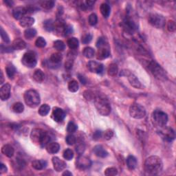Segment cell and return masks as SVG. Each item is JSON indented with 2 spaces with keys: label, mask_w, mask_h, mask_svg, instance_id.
<instances>
[{
  "label": "cell",
  "mask_w": 176,
  "mask_h": 176,
  "mask_svg": "<svg viewBox=\"0 0 176 176\" xmlns=\"http://www.w3.org/2000/svg\"><path fill=\"white\" fill-rule=\"evenodd\" d=\"M88 21L89 23L90 24L91 26H95L96 24L98 22V17H97V15L94 13H92L91 14L90 16H89V19H88Z\"/></svg>",
  "instance_id": "f6af8a7d"
},
{
  "label": "cell",
  "mask_w": 176,
  "mask_h": 176,
  "mask_svg": "<svg viewBox=\"0 0 176 176\" xmlns=\"http://www.w3.org/2000/svg\"><path fill=\"white\" fill-rule=\"evenodd\" d=\"M92 39V35L90 33L84 34L82 37V43L84 44H88Z\"/></svg>",
  "instance_id": "7dc6e473"
},
{
  "label": "cell",
  "mask_w": 176,
  "mask_h": 176,
  "mask_svg": "<svg viewBox=\"0 0 176 176\" xmlns=\"http://www.w3.org/2000/svg\"><path fill=\"white\" fill-rule=\"evenodd\" d=\"M54 48L58 51H63L66 48V45L61 40H56L54 42Z\"/></svg>",
  "instance_id": "ab89813d"
},
{
  "label": "cell",
  "mask_w": 176,
  "mask_h": 176,
  "mask_svg": "<svg viewBox=\"0 0 176 176\" xmlns=\"http://www.w3.org/2000/svg\"><path fill=\"white\" fill-rule=\"evenodd\" d=\"M152 120L155 125L160 127H164L168 122V116L161 110H156L153 112Z\"/></svg>",
  "instance_id": "8992f818"
},
{
  "label": "cell",
  "mask_w": 176,
  "mask_h": 176,
  "mask_svg": "<svg viewBox=\"0 0 176 176\" xmlns=\"http://www.w3.org/2000/svg\"><path fill=\"white\" fill-rule=\"evenodd\" d=\"M34 19L31 17H24L20 21V25L23 28H30L34 23Z\"/></svg>",
  "instance_id": "603a6c76"
},
{
  "label": "cell",
  "mask_w": 176,
  "mask_h": 176,
  "mask_svg": "<svg viewBox=\"0 0 176 176\" xmlns=\"http://www.w3.org/2000/svg\"><path fill=\"white\" fill-rule=\"evenodd\" d=\"M12 47L14 50H21L25 49L26 48V43L23 39L18 38V39H15L14 41L13 42Z\"/></svg>",
  "instance_id": "44dd1931"
},
{
  "label": "cell",
  "mask_w": 176,
  "mask_h": 176,
  "mask_svg": "<svg viewBox=\"0 0 176 176\" xmlns=\"http://www.w3.org/2000/svg\"><path fill=\"white\" fill-rule=\"evenodd\" d=\"M148 68L157 79L163 81L167 79V75L165 70L155 61H151L148 63Z\"/></svg>",
  "instance_id": "277c9868"
},
{
  "label": "cell",
  "mask_w": 176,
  "mask_h": 176,
  "mask_svg": "<svg viewBox=\"0 0 176 176\" xmlns=\"http://www.w3.org/2000/svg\"><path fill=\"white\" fill-rule=\"evenodd\" d=\"M100 10H101L102 15L105 18H107L110 15V12H111L110 6V5L107 3H103L101 5Z\"/></svg>",
  "instance_id": "484cf974"
},
{
  "label": "cell",
  "mask_w": 176,
  "mask_h": 176,
  "mask_svg": "<svg viewBox=\"0 0 176 176\" xmlns=\"http://www.w3.org/2000/svg\"><path fill=\"white\" fill-rule=\"evenodd\" d=\"M47 166V162L43 160H36L32 162V167L36 170H41Z\"/></svg>",
  "instance_id": "d4e9b609"
},
{
  "label": "cell",
  "mask_w": 176,
  "mask_h": 176,
  "mask_svg": "<svg viewBox=\"0 0 176 176\" xmlns=\"http://www.w3.org/2000/svg\"><path fill=\"white\" fill-rule=\"evenodd\" d=\"M33 78L34 81H36L38 83H41L45 79V74L43 72L42 70H37L33 74Z\"/></svg>",
  "instance_id": "83f0119b"
},
{
  "label": "cell",
  "mask_w": 176,
  "mask_h": 176,
  "mask_svg": "<svg viewBox=\"0 0 176 176\" xmlns=\"http://www.w3.org/2000/svg\"><path fill=\"white\" fill-rule=\"evenodd\" d=\"M2 153L9 158H11L15 153V149L10 145H5L2 148Z\"/></svg>",
  "instance_id": "cb8c5ba5"
},
{
  "label": "cell",
  "mask_w": 176,
  "mask_h": 176,
  "mask_svg": "<svg viewBox=\"0 0 176 176\" xmlns=\"http://www.w3.org/2000/svg\"><path fill=\"white\" fill-rule=\"evenodd\" d=\"M77 125L73 121H70L67 126V131L69 134H73L77 130Z\"/></svg>",
  "instance_id": "60d3db41"
},
{
  "label": "cell",
  "mask_w": 176,
  "mask_h": 176,
  "mask_svg": "<svg viewBox=\"0 0 176 176\" xmlns=\"http://www.w3.org/2000/svg\"><path fill=\"white\" fill-rule=\"evenodd\" d=\"M124 28H125L126 31L129 32H133L137 29L136 23L130 18H127L123 21Z\"/></svg>",
  "instance_id": "d6986e66"
},
{
  "label": "cell",
  "mask_w": 176,
  "mask_h": 176,
  "mask_svg": "<svg viewBox=\"0 0 176 176\" xmlns=\"http://www.w3.org/2000/svg\"><path fill=\"white\" fill-rule=\"evenodd\" d=\"M66 141L68 145H73L77 142V138L72 134H70L66 138Z\"/></svg>",
  "instance_id": "bcb514c9"
},
{
  "label": "cell",
  "mask_w": 176,
  "mask_h": 176,
  "mask_svg": "<svg viewBox=\"0 0 176 176\" xmlns=\"http://www.w3.org/2000/svg\"><path fill=\"white\" fill-rule=\"evenodd\" d=\"M12 110L14 112L17 113H22L24 110V106L21 103V102H15L13 105L12 107Z\"/></svg>",
  "instance_id": "74e56055"
},
{
  "label": "cell",
  "mask_w": 176,
  "mask_h": 176,
  "mask_svg": "<svg viewBox=\"0 0 176 176\" xmlns=\"http://www.w3.org/2000/svg\"><path fill=\"white\" fill-rule=\"evenodd\" d=\"M88 68L91 72L96 73V74H101L104 70L103 65L95 61H90L88 62Z\"/></svg>",
  "instance_id": "4fadbf2b"
},
{
  "label": "cell",
  "mask_w": 176,
  "mask_h": 176,
  "mask_svg": "<svg viewBox=\"0 0 176 176\" xmlns=\"http://www.w3.org/2000/svg\"><path fill=\"white\" fill-rule=\"evenodd\" d=\"M41 6L45 10H50L52 9L55 6V2L52 0H48V1H43L41 3Z\"/></svg>",
  "instance_id": "f35d334b"
},
{
  "label": "cell",
  "mask_w": 176,
  "mask_h": 176,
  "mask_svg": "<svg viewBox=\"0 0 176 176\" xmlns=\"http://www.w3.org/2000/svg\"><path fill=\"white\" fill-rule=\"evenodd\" d=\"M118 72V67L116 63H112L109 66V68L107 70L108 75L110 77H115Z\"/></svg>",
  "instance_id": "836d02e7"
},
{
  "label": "cell",
  "mask_w": 176,
  "mask_h": 176,
  "mask_svg": "<svg viewBox=\"0 0 176 176\" xmlns=\"http://www.w3.org/2000/svg\"><path fill=\"white\" fill-rule=\"evenodd\" d=\"M32 142L35 145H40L41 147L46 146L50 142V136L46 131L41 129L35 128L32 130L31 134Z\"/></svg>",
  "instance_id": "7a4b0ae2"
},
{
  "label": "cell",
  "mask_w": 176,
  "mask_h": 176,
  "mask_svg": "<svg viewBox=\"0 0 176 176\" xmlns=\"http://www.w3.org/2000/svg\"><path fill=\"white\" fill-rule=\"evenodd\" d=\"M118 174V171L114 167H109L105 171V175L107 176H114Z\"/></svg>",
  "instance_id": "ee69618b"
},
{
  "label": "cell",
  "mask_w": 176,
  "mask_h": 176,
  "mask_svg": "<svg viewBox=\"0 0 176 176\" xmlns=\"http://www.w3.org/2000/svg\"><path fill=\"white\" fill-rule=\"evenodd\" d=\"M52 161L54 169L57 172L62 171L66 169L67 166L66 162H64L60 158H59L58 157H54V158H52Z\"/></svg>",
  "instance_id": "9a60e30c"
},
{
  "label": "cell",
  "mask_w": 176,
  "mask_h": 176,
  "mask_svg": "<svg viewBox=\"0 0 176 176\" xmlns=\"http://www.w3.org/2000/svg\"><path fill=\"white\" fill-rule=\"evenodd\" d=\"M149 23L151 26L155 27L156 28H164L165 26V18L163 16L157 13H152L150 14L148 18Z\"/></svg>",
  "instance_id": "ba28073f"
},
{
  "label": "cell",
  "mask_w": 176,
  "mask_h": 176,
  "mask_svg": "<svg viewBox=\"0 0 176 176\" xmlns=\"http://www.w3.org/2000/svg\"><path fill=\"white\" fill-rule=\"evenodd\" d=\"M4 75H3V72L1 71V81H0V83L2 84L4 83Z\"/></svg>",
  "instance_id": "94428289"
},
{
  "label": "cell",
  "mask_w": 176,
  "mask_h": 176,
  "mask_svg": "<svg viewBox=\"0 0 176 176\" xmlns=\"http://www.w3.org/2000/svg\"><path fill=\"white\" fill-rule=\"evenodd\" d=\"M110 55V52L109 48L102 46L99 48L98 52L96 54V58L98 60H104V59L108 58Z\"/></svg>",
  "instance_id": "ac0fdd59"
},
{
  "label": "cell",
  "mask_w": 176,
  "mask_h": 176,
  "mask_svg": "<svg viewBox=\"0 0 176 176\" xmlns=\"http://www.w3.org/2000/svg\"><path fill=\"white\" fill-rule=\"evenodd\" d=\"M6 72L9 78H10V79H13L15 77L16 72H17V70H16L14 66H13L12 64H9L6 67Z\"/></svg>",
  "instance_id": "f546056e"
},
{
  "label": "cell",
  "mask_w": 176,
  "mask_h": 176,
  "mask_svg": "<svg viewBox=\"0 0 176 176\" xmlns=\"http://www.w3.org/2000/svg\"><path fill=\"white\" fill-rule=\"evenodd\" d=\"M8 171L7 169V167L3 163H1L0 164V173H1V174H3V173H6Z\"/></svg>",
  "instance_id": "11a10c76"
},
{
  "label": "cell",
  "mask_w": 176,
  "mask_h": 176,
  "mask_svg": "<svg viewBox=\"0 0 176 176\" xmlns=\"http://www.w3.org/2000/svg\"><path fill=\"white\" fill-rule=\"evenodd\" d=\"M160 130V135L162 139L167 142H171L175 138V134L174 130L171 127H162Z\"/></svg>",
  "instance_id": "30bf717a"
},
{
  "label": "cell",
  "mask_w": 176,
  "mask_h": 176,
  "mask_svg": "<svg viewBox=\"0 0 176 176\" xmlns=\"http://www.w3.org/2000/svg\"><path fill=\"white\" fill-rule=\"evenodd\" d=\"M35 45L37 48H44L46 45V41L44 39V38L41 37H38L35 41Z\"/></svg>",
  "instance_id": "7bdbcfd3"
},
{
  "label": "cell",
  "mask_w": 176,
  "mask_h": 176,
  "mask_svg": "<svg viewBox=\"0 0 176 176\" xmlns=\"http://www.w3.org/2000/svg\"><path fill=\"white\" fill-rule=\"evenodd\" d=\"M129 114L135 119H141L145 116L146 110L141 105L134 103L129 108Z\"/></svg>",
  "instance_id": "52a82bcc"
},
{
  "label": "cell",
  "mask_w": 176,
  "mask_h": 176,
  "mask_svg": "<svg viewBox=\"0 0 176 176\" xmlns=\"http://www.w3.org/2000/svg\"><path fill=\"white\" fill-rule=\"evenodd\" d=\"M94 105L100 114L107 116L111 112V106L108 100L104 96H98L94 99Z\"/></svg>",
  "instance_id": "3957f363"
},
{
  "label": "cell",
  "mask_w": 176,
  "mask_h": 176,
  "mask_svg": "<svg viewBox=\"0 0 176 176\" xmlns=\"http://www.w3.org/2000/svg\"><path fill=\"white\" fill-rule=\"evenodd\" d=\"M127 165L129 169L133 170L137 166V160L133 156H129L127 158Z\"/></svg>",
  "instance_id": "4316f807"
},
{
  "label": "cell",
  "mask_w": 176,
  "mask_h": 176,
  "mask_svg": "<svg viewBox=\"0 0 176 176\" xmlns=\"http://www.w3.org/2000/svg\"><path fill=\"white\" fill-rule=\"evenodd\" d=\"M52 118L56 123H61L66 117V113L59 107H55L52 111Z\"/></svg>",
  "instance_id": "5bb4252c"
},
{
  "label": "cell",
  "mask_w": 176,
  "mask_h": 176,
  "mask_svg": "<svg viewBox=\"0 0 176 176\" xmlns=\"http://www.w3.org/2000/svg\"><path fill=\"white\" fill-rule=\"evenodd\" d=\"M72 66H73V61L72 59H70V60H67L66 63H65V67L66 69L67 70H70L72 68Z\"/></svg>",
  "instance_id": "f5cc1de1"
},
{
  "label": "cell",
  "mask_w": 176,
  "mask_h": 176,
  "mask_svg": "<svg viewBox=\"0 0 176 176\" xmlns=\"http://www.w3.org/2000/svg\"><path fill=\"white\" fill-rule=\"evenodd\" d=\"M93 151L95 155L100 157V158H106L108 156V152L101 145H97L96 147H94Z\"/></svg>",
  "instance_id": "7402d4cb"
},
{
  "label": "cell",
  "mask_w": 176,
  "mask_h": 176,
  "mask_svg": "<svg viewBox=\"0 0 176 176\" xmlns=\"http://www.w3.org/2000/svg\"><path fill=\"white\" fill-rule=\"evenodd\" d=\"M43 28L48 32L53 31L55 29V22L52 20H47L43 22Z\"/></svg>",
  "instance_id": "1f68e13d"
},
{
  "label": "cell",
  "mask_w": 176,
  "mask_h": 176,
  "mask_svg": "<svg viewBox=\"0 0 176 176\" xmlns=\"http://www.w3.org/2000/svg\"><path fill=\"white\" fill-rule=\"evenodd\" d=\"M77 167L81 170L89 169L92 165V162L90 159L85 156H79L77 160Z\"/></svg>",
  "instance_id": "7c38bea8"
},
{
  "label": "cell",
  "mask_w": 176,
  "mask_h": 176,
  "mask_svg": "<svg viewBox=\"0 0 176 176\" xmlns=\"http://www.w3.org/2000/svg\"><path fill=\"white\" fill-rule=\"evenodd\" d=\"M45 148H46V150L48 153L51 154H55L57 153L59 149H60V145H59V144L57 142H52L48 143V144L45 146Z\"/></svg>",
  "instance_id": "ffe728a7"
},
{
  "label": "cell",
  "mask_w": 176,
  "mask_h": 176,
  "mask_svg": "<svg viewBox=\"0 0 176 176\" xmlns=\"http://www.w3.org/2000/svg\"><path fill=\"white\" fill-rule=\"evenodd\" d=\"M83 55L88 59L93 58L94 55H95V51L91 47H86L83 49Z\"/></svg>",
  "instance_id": "e575fe53"
},
{
  "label": "cell",
  "mask_w": 176,
  "mask_h": 176,
  "mask_svg": "<svg viewBox=\"0 0 176 176\" xmlns=\"http://www.w3.org/2000/svg\"><path fill=\"white\" fill-rule=\"evenodd\" d=\"M62 59H63V56H62L61 54L59 52H56V53H53L52 55L50 56V61L51 63L57 64L60 63L62 60Z\"/></svg>",
  "instance_id": "4dcf8cb0"
},
{
  "label": "cell",
  "mask_w": 176,
  "mask_h": 176,
  "mask_svg": "<svg viewBox=\"0 0 176 176\" xmlns=\"http://www.w3.org/2000/svg\"><path fill=\"white\" fill-rule=\"evenodd\" d=\"M84 95H88V96H85V99H87V100H90L92 99V94L90 91H85V92H84Z\"/></svg>",
  "instance_id": "9f6ffc18"
},
{
  "label": "cell",
  "mask_w": 176,
  "mask_h": 176,
  "mask_svg": "<svg viewBox=\"0 0 176 176\" xmlns=\"http://www.w3.org/2000/svg\"><path fill=\"white\" fill-rule=\"evenodd\" d=\"M144 168L145 171L149 174L157 175L162 170L163 163L158 156H152L146 159Z\"/></svg>",
  "instance_id": "6da1fadb"
},
{
  "label": "cell",
  "mask_w": 176,
  "mask_h": 176,
  "mask_svg": "<svg viewBox=\"0 0 176 176\" xmlns=\"http://www.w3.org/2000/svg\"><path fill=\"white\" fill-rule=\"evenodd\" d=\"M113 136V131L112 129H107L106 131H105L104 134H103V137L105 140H110Z\"/></svg>",
  "instance_id": "c3c4849f"
},
{
  "label": "cell",
  "mask_w": 176,
  "mask_h": 176,
  "mask_svg": "<svg viewBox=\"0 0 176 176\" xmlns=\"http://www.w3.org/2000/svg\"><path fill=\"white\" fill-rule=\"evenodd\" d=\"M120 75H124L127 77L130 85L132 87L137 89H140L141 88V83H140V81L137 78L136 76L134 75L133 73L130 72L128 70H123V72H121Z\"/></svg>",
  "instance_id": "8fae6325"
},
{
  "label": "cell",
  "mask_w": 176,
  "mask_h": 176,
  "mask_svg": "<svg viewBox=\"0 0 176 176\" xmlns=\"http://www.w3.org/2000/svg\"><path fill=\"white\" fill-rule=\"evenodd\" d=\"M50 107L47 104H43L41 106L39 107L38 113L41 116H45L48 114V113L50 112Z\"/></svg>",
  "instance_id": "d590c367"
},
{
  "label": "cell",
  "mask_w": 176,
  "mask_h": 176,
  "mask_svg": "<svg viewBox=\"0 0 176 176\" xmlns=\"http://www.w3.org/2000/svg\"><path fill=\"white\" fill-rule=\"evenodd\" d=\"M37 34V31L34 28H27L24 32V37L27 39H32Z\"/></svg>",
  "instance_id": "8d00e7d4"
},
{
  "label": "cell",
  "mask_w": 176,
  "mask_h": 176,
  "mask_svg": "<svg viewBox=\"0 0 176 176\" xmlns=\"http://www.w3.org/2000/svg\"><path fill=\"white\" fill-rule=\"evenodd\" d=\"M68 90L71 92H77L79 89V85H78V83L77 81L75 80H72L70 81L68 83Z\"/></svg>",
  "instance_id": "d6a6232c"
},
{
  "label": "cell",
  "mask_w": 176,
  "mask_h": 176,
  "mask_svg": "<svg viewBox=\"0 0 176 176\" xmlns=\"http://www.w3.org/2000/svg\"><path fill=\"white\" fill-rule=\"evenodd\" d=\"M27 14L26 9L24 7H17L13 10V16L15 20H21Z\"/></svg>",
  "instance_id": "e0dca14e"
},
{
  "label": "cell",
  "mask_w": 176,
  "mask_h": 176,
  "mask_svg": "<svg viewBox=\"0 0 176 176\" xmlns=\"http://www.w3.org/2000/svg\"><path fill=\"white\" fill-rule=\"evenodd\" d=\"M10 89H11V86L9 83L5 84L0 89V98L2 101H6L10 98Z\"/></svg>",
  "instance_id": "2e32d148"
},
{
  "label": "cell",
  "mask_w": 176,
  "mask_h": 176,
  "mask_svg": "<svg viewBox=\"0 0 176 176\" xmlns=\"http://www.w3.org/2000/svg\"><path fill=\"white\" fill-rule=\"evenodd\" d=\"M63 176H65V175H66V176H71V175H72V173H70L69 171H65L63 174Z\"/></svg>",
  "instance_id": "680465c9"
},
{
  "label": "cell",
  "mask_w": 176,
  "mask_h": 176,
  "mask_svg": "<svg viewBox=\"0 0 176 176\" xmlns=\"http://www.w3.org/2000/svg\"><path fill=\"white\" fill-rule=\"evenodd\" d=\"M76 150H77V152L81 155L83 153V151H85V145L83 144L82 142H80L77 145V147H76Z\"/></svg>",
  "instance_id": "f907efd6"
},
{
  "label": "cell",
  "mask_w": 176,
  "mask_h": 176,
  "mask_svg": "<svg viewBox=\"0 0 176 176\" xmlns=\"http://www.w3.org/2000/svg\"><path fill=\"white\" fill-rule=\"evenodd\" d=\"M0 34H1V37L2 40H3L5 43L10 42V39H9V35L7 34L6 31H4L3 28H1V32H0Z\"/></svg>",
  "instance_id": "681fc988"
},
{
  "label": "cell",
  "mask_w": 176,
  "mask_h": 176,
  "mask_svg": "<svg viewBox=\"0 0 176 176\" xmlns=\"http://www.w3.org/2000/svg\"><path fill=\"white\" fill-rule=\"evenodd\" d=\"M22 63L27 67L33 68L36 66L37 61L35 54L32 52H28L24 54L21 59Z\"/></svg>",
  "instance_id": "9c48e42d"
},
{
  "label": "cell",
  "mask_w": 176,
  "mask_h": 176,
  "mask_svg": "<svg viewBox=\"0 0 176 176\" xmlns=\"http://www.w3.org/2000/svg\"><path fill=\"white\" fill-rule=\"evenodd\" d=\"M23 98L26 104L31 108L37 107L40 104V96L36 90H29L26 91Z\"/></svg>",
  "instance_id": "5b68a950"
},
{
  "label": "cell",
  "mask_w": 176,
  "mask_h": 176,
  "mask_svg": "<svg viewBox=\"0 0 176 176\" xmlns=\"http://www.w3.org/2000/svg\"><path fill=\"white\" fill-rule=\"evenodd\" d=\"M67 44L70 49L75 50L79 45V42H78V40L76 37H72L67 40Z\"/></svg>",
  "instance_id": "f1b7e54d"
},
{
  "label": "cell",
  "mask_w": 176,
  "mask_h": 176,
  "mask_svg": "<svg viewBox=\"0 0 176 176\" xmlns=\"http://www.w3.org/2000/svg\"><path fill=\"white\" fill-rule=\"evenodd\" d=\"M4 3L6 4L8 6H13V2H10V1H6L4 2Z\"/></svg>",
  "instance_id": "91938a15"
},
{
  "label": "cell",
  "mask_w": 176,
  "mask_h": 176,
  "mask_svg": "<svg viewBox=\"0 0 176 176\" xmlns=\"http://www.w3.org/2000/svg\"><path fill=\"white\" fill-rule=\"evenodd\" d=\"M78 79L80 80L81 81V83H82V84H85L86 83V79L85 78V77H83V75H81V74H78Z\"/></svg>",
  "instance_id": "6f0895ef"
},
{
  "label": "cell",
  "mask_w": 176,
  "mask_h": 176,
  "mask_svg": "<svg viewBox=\"0 0 176 176\" xmlns=\"http://www.w3.org/2000/svg\"><path fill=\"white\" fill-rule=\"evenodd\" d=\"M167 29L169 32H174L176 29L175 23L172 20L169 21V22L167 23Z\"/></svg>",
  "instance_id": "816d5d0a"
},
{
  "label": "cell",
  "mask_w": 176,
  "mask_h": 176,
  "mask_svg": "<svg viewBox=\"0 0 176 176\" xmlns=\"http://www.w3.org/2000/svg\"><path fill=\"white\" fill-rule=\"evenodd\" d=\"M102 136V132L101 131H96L93 134V139L98 140Z\"/></svg>",
  "instance_id": "db71d44e"
},
{
  "label": "cell",
  "mask_w": 176,
  "mask_h": 176,
  "mask_svg": "<svg viewBox=\"0 0 176 176\" xmlns=\"http://www.w3.org/2000/svg\"><path fill=\"white\" fill-rule=\"evenodd\" d=\"M63 156L66 160H71L74 158V153H73L72 149H67L64 151Z\"/></svg>",
  "instance_id": "b9f144b4"
}]
</instances>
